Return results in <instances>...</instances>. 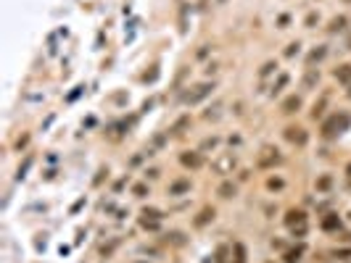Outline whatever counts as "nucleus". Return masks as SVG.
I'll use <instances>...</instances> for the list:
<instances>
[{
	"label": "nucleus",
	"mask_w": 351,
	"mask_h": 263,
	"mask_svg": "<svg viewBox=\"0 0 351 263\" xmlns=\"http://www.w3.org/2000/svg\"><path fill=\"white\" fill-rule=\"evenodd\" d=\"M256 161H259V166H262V168H272V166H277V163L283 161V155H280V150H277V147H272V145H264Z\"/></svg>",
	"instance_id": "f257e3e1"
},
{
	"label": "nucleus",
	"mask_w": 351,
	"mask_h": 263,
	"mask_svg": "<svg viewBox=\"0 0 351 263\" xmlns=\"http://www.w3.org/2000/svg\"><path fill=\"white\" fill-rule=\"evenodd\" d=\"M283 134H285V139H288L291 145H307L309 142V134H307L304 127H288Z\"/></svg>",
	"instance_id": "f03ea898"
},
{
	"label": "nucleus",
	"mask_w": 351,
	"mask_h": 263,
	"mask_svg": "<svg viewBox=\"0 0 351 263\" xmlns=\"http://www.w3.org/2000/svg\"><path fill=\"white\" fill-rule=\"evenodd\" d=\"M349 127V116H333L330 121H325V127H322V132H325V134L328 137H333V134H336V132H341V129H346Z\"/></svg>",
	"instance_id": "7ed1b4c3"
},
{
	"label": "nucleus",
	"mask_w": 351,
	"mask_h": 263,
	"mask_svg": "<svg viewBox=\"0 0 351 263\" xmlns=\"http://www.w3.org/2000/svg\"><path fill=\"white\" fill-rule=\"evenodd\" d=\"M211 90H214V87H211L209 82L196 84V87H193V92H188V95H185V100H188V103H198V100H203V98H206Z\"/></svg>",
	"instance_id": "20e7f679"
},
{
	"label": "nucleus",
	"mask_w": 351,
	"mask_h": 263,
	"mask_svg": "<svg viewBox=\"0 0 351 263\" xmlns=\"http://www.w3.org/2000/svg\"><path fill=\"white\" fill-rule=\"evenodd\" d=\"M180 163L185 168H201L203 158H201V153H196V150H185V153L180 155Z\"/></svg>",
	"instance_id": "39448f33"
},
{
	"label": "nucleus",
	"mask_w": 351,
	"mask_h": 263,
	"mask_svg": "<svg viewBox=\"0 0 351 263\" xmlns=\"http://www.w3.org/2000/svg\"><path fill=\"white\" fill-rule=\"evenodd\" d=\"M233 166H235V155L233 153H225L222 158H217V161H214V168H217L219 174H230V168H233Z\"/></svg>",
	"instance_id": "423d86ee"
},
{
	"label": "nucleus",
	"mask_w": 351,
	"mask_h": 263,
	"mask_svg": "<svg viewBox=\"0 0 351 263\" xmlns=\"http://www.w3.org/2000/svg\"><path fill=\"white\" fill-rule=\"evenodd\" d=\"M296 224H299V227H307V213L304 211H288V216H285V227H296Z\"/></svg>",
	"instance_id": "0eeeda50"
},
{
	"label": "nucleus",
	"mask_w": 351,
	"mask_h": 263,
	"mask_svg": "<svg viewBox=\"0 0 351 263\" xmlns=\"http://www.w3.org/2000/svg\"><path fill=\"white\" fill-rule=\"evenodd\" d=\"M159 219H161V213L156 211V208H145V211H143V219H140V224H143V227H151V229H156V227H159Z\"/></svg>",
	"instance_id": "6e6552de"
},
{
	"label": "nucleus",
	"mask_w": 351,
	"mask_h": 263,
	"mask_svg": "<svg viewBox=\"0 0 351 263\" xmlns=\"http://www.w3.org/2000/svg\"><path fill=\"white\" fill-rule=\"evenodd\" d=\"M299 108H301V98H299V95L285 98V100H283V106H280V111H283V114H296Z\"/></svg>",
	"instance_id": "1a4fd4ad"
},
{
	"label": "nucleus",
	"mask_w": 351,
	"mask_h": 263,
	"mask_svg": "<svg viewBox=\"0 0 351 263\" xmlns=\"http://www.w3.org/2000/svg\"><path fill=\"white\" fill-rule=\"evenodd\" d=\"M211 219H214V208H201V213L193 219V227H206Z\"/></svg>",
	"instance_id": "9d476101"
},
{
	"label": "nucleus",
	"mask_w": 351,
	"mask_h": 263,
	"mask_svg": "<svg viewBox=\"0 0 351 263\" xmlns=\"http://www.w3.org/2000/svg\"><path fill=\"white\" fill-rule=\"evenodd\" d=\"M333 74H336V79H338V82L349 84V82H351V63H344V66H338V69L333 71Z\"/></svg>",
	"instance_id": "9b49d317"
},
{
	"label": "nucleus",
	"mask_w": 351,
	"mask_h": 263,
	"mask_svg": "<svg viewBox=\"0 0 351 263\" xmlns=\"http://www.w3.org/2000/svg\"><path fill=\"white\" fill-rule=\"evenodd\" d=\"M190 190V182L188 179H180V182H174L169 187V195H182V192H188Z\"/></svg>",
	"instance_id": "f8f14e48"
},
{
	"label": "nucleus",
	"mask_w": 351,
	"mask_h": 263,
	"mask_svg": "<svg viewBox=\"0 0 351 263\" xmlns=\"http://www.w3.org/2000/svg\"><path fill=\"white\" fill-rule=\"evenodd\" d=\"M341 227V219H338V216H328V219H322V229H325V232H333V229H338Z\"/></svg>",
	"instance_id": "ddd939ff"
},
{
	"label": "nucleus",
	"mask_w": 351,
	"mask_h": 263,
	"mask_svg": "<svg viewBox=\"0 0 351 263\" xmlns=\"http://www.w3.org/2000/svg\"><path fill=\"white\" fill-rule=\"evenodd\" d=\"M219 197H225V200H227V197H233L235 195V184L233 182H225V184H219Z\"/></svg>",
	"instance_id": "4468645a"
},
{
	"label": "nucleus",
	"mask_w": 351,
	"mask_h": 263,
	"mask_svg": "<svg viewBox=\"0 0 351 263\" xmlns=\"http://www.w3.org/2000/svg\"><path fill=\"white\" fill-rule=\"evenodd\" d=\"M301 253H304V248L288 250V253H285V263H299V261H301Z\"/></svg>",
	"instance_id": "2eb2a0df"
},
{
	"label": "nucleus",
	"mask_w": 351,
	"mask_h": 263,
	"mask_svg": "<svg viewBox=\"0 0 351 263\" xmlns=\"http://www.w3.org/2000/svg\"><path fill=\"white\" fill-rule=\"evenodd\" d=\"M235 263H246V248L240 245V242L235 245Z\"/></svg>",
	"instance_id": "dca6fc26"
},
{
	"label": "nucleus",
	"mask_w": 351,
	"mask_h": 263,
	"mask_svg": "<svg viewBox=\"0 0 351 263\" xmlns=\"http://www.w3.org/2000/svg\"><path fill=\"white\" fill-rule=\"evenodd\" d=\"M344 24H346V18H344V16H338V18H333L330 29H333V32H336V29H344Z\"/></svg>",
	"instance_id": "f3484780"
},
{
	"label": "nucleus",
	"mask_w": 351,
	"mask_h": 263,
	"mask_svg": "<svg viewBox=\"0 0 351 263\" xmlns=\"http://www.w3.org/2000/svg\"><path fill=\"white\" fill-rule=\"evenodd\" d=\"M317 187H320V190H328V187H330V176H322V179L317 182Z\"/></svg>",
	"instance_id": "a211bd4d"
},
{
	"label": "nucleus",
	"mask_w": 351,
	"mask_h": 263,
	"mask_svg": "<svg viewBox=\"0 0 351 263\" xmlns=\"http://www.w3.org/2000/svg\"><path fill=\"white\" fill-rule=\"evenodd\" d=\"M267 187H270V190H277V187H283V179H270Z\"/></svg>",
	"instance_id": "6ab92c4d"
},
{
	"label": "nucleus",
	"mask_w": 351,
	"mask_h": 263,
	"mask_svg": "<svg viewBox=\"0 0 351 263\" xmlns=\"http://www.w3.org/2000/svg\"><path fill=\"white\" fill-rule=\"evenodd\" d=\"M346 176H349V182H351V163L346 166Z\"/></svg>",
	"instance_id": "aec40b11"
},
{
	"label": "nucleus",
	"mask_w": 351,
	"mask_h": 263,
	"mask_svg": "<svg viewBox=\"0 0 351 263\" xmlns=\"http://www.w3.org/2000/svg\"><path fill=\"white\" fill-rule=\"evenodd\" d=\"M346 3H351V0H346Z\"/></svg>",
	"instance_id": "412c9836"
}]
</instances>
